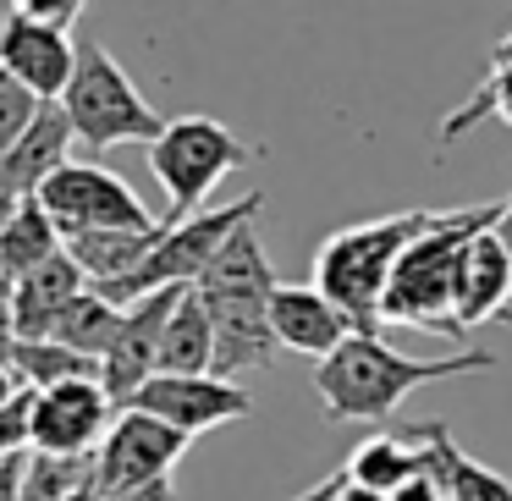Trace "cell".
Listing matches in <instances>:
<instances>
[{"instance_id": "1", "label": "cell", "mask_w": 512, "mask_h": 501, "mask_svg": "<svg viewBox=\"0 0 512 501\" xmlns=\"http://www.w3.org/2000/svg\"><path fill=\"white\" fill-rule=\"evenodd\" d=\"M496 353L490 347H463L446 358H408L386 342L380 331H353L331 358L314 364V391L331 424H386L408 402V391L430 380H457V375H490Z\"/></svg>"}, {"instance_id": "2", "label": "cell", "mask_w": 512, "mask_h": 501, "mask_svg": "<svg viewBox=\"0 0 512 501\" xmlns=\"http://www.w3.org/2000/svg\"><path fill=\"white\" fill-rule=\"evenodd\" d=\"M276 265H270L265 243H259L254 221L237 226L226 248L210 259L193 292L204 298L215 325V375L237 380L243 369H270L281 353L276 331H270V298H276Z\"/></svg>"}, {"instance_id": "3", "label": "cell", "mask_w": 512, "mask_h": 501, "mask_svg": "<svg viewBox=\"0 0 512 501\" xmlns=\"http://www.w3.org/2000/svg\"><path fill=\"white\" fill-rule=\"evenodd\" d=\"M496 221H501V199L468 204V210H435L430 226L402 248L397 270H391L380 320L463 342V325H457V265H463V248L479 232H490Z\"/></svg>"}, {"instance_id": "4", "label": "cell", "mask_w": 512, "mask_h": 501, "mask_svg": "<svg viewBox=\"0 0 512 501\" xmlns=\"http://www.w3.org/2000/svg\"><path fill=\"white\" fill-rule=\"evenodd\" d=\"M435 210H397L380 215V221H353L342 232H331L314 254V287L358 325V331H375L380 309H386V287L391 270H397L402 248L430 226Z\"/></svg>"}, {"instance_id": "5", "label": "cell", "mask_w": 512, "mask_h": 501, "mask_svg": "<svg viewBox=\"0 0 512 501\" xmlns=\"http://www.w3.org/2000/svg\"><path fill=\"white\" fill-rule=\"evenodd\" d=\"M61 111H67L78 144H89L94 155L116 144H155L166 133V116L138 94V83L127 78V67L100 45V39H78V72H72L67 94H61Z\"/></svg>"}, {"instance_id": "6", "label": "cell", "mask_w": 512, "mask_h": 501, "mask_svg": "<svg viewBox=\"0 0 512 501\" xmlns=\"http://www.w3.org/2000/svg\"><path fill=\"white\" fill-rule=\"evenodd\" d=\"M254 160H259V149L243 144V138L226 122H215V116H177V122H166V133L149 144V171H155V182L166 188V204H171L166 221L199 215L204 199H210L232 171L254 166Z\"/></svg>"}, {"instance_id": "7", "label": "cell", "mask_w": 512, "mask_h": 501, "mask_svg": "<svg viewBox=\"0 0 512 501\" xmlns=\"http://www.w3.org/2000/svg\"><path fill=\"white\" fill-rule=\"evenodd\" d=\"M259 210H265V193H243V199L226 204V210H199V215H188V221H166V232H160V243L149 248L144 265H138L127 281L100 287V292L116 303V309H127V303L149 298V292L193 287V281L210 270V259L226 248V237H232L237 226L259 221Z\"/></svg>"}, {"instance_id": "8", "label": "cell", "mask_w": 512, "mask_h": 501, "mask_svg": "<svg viewBox=\"0 0 512 501\" xmlns=\"http://www.w3.org/2000/svg\"><path fill=\"white\" fill-rule=\"evenodd\" d=\"M39 204L56 215V226L67 237L72 232H105V226H138V232H144V226H160L155 215L144 210V199H138L116 171L94 166V160H67V166L39 188Z\"/></svg>"}, {"instance_id": "9", "label": "cell", "mask_w": 512, "mask_h": 501, "mask_svg": "<svg viewBox=\"0 0 512 501\" xmlns=\"http://www.w3.org/2000/svg\"><path fill=\"white\" fill-rule=\"evenodd\" d=\"M193 435L171 430L166 419L144 408H122L116 424L105 430L100 452H94V490L111 496V490H133V485H155V479H171V468L182 463Z\"/></svg>"}, {"instance_id": "10", "label": "cell", "mask_w": 512, "mask_h": 501, "mask_svg": "<svg viewBox=\"0 0 512 501\" xmlns=\"http://www.w3.org/2000/svg\"><path fill=\"white\" fill-rule=\"evenodd\" d=\"M116 402L100 380H61L34 397V452L94 457L105 430L116 424Z\"/></svg>"}, {"instance_id": "11", "label": "cell", "mask_w": 512, "mask_h": 501, "mask_svg": "<svg viewBox=\"0 0 512 501\" xmlns=\"http://www.w3.org/2000/svg\"><path fill=\"white\" fill-rule=\"evenodd\" d=\"M127 408L155 413V419H166L171 430H182V435H204V430H215V424L248 419V413H254V397L226 375H155L133 391Z\"/></svg>"}, {"instance_id": "12", "label": "cell", "mask_w": 512, "mask_h": 501, "mask_svg": "<svg viewBox=\"0 0 512 501\" xmlns=\"http://www.w3.org/2000/svg\"><path fill=\"white\" fill-rule=\"evenodd\" d=\"M177 298H182V287H166V292H149V298L127 303L122 331H116L111 353L100 358V386L111 391L116 408H127L133 391L160 375V342H166V320L177 309Z\"/></svg>"}, {"instance_id": "13", "label": "cell", "mask_w": 512, "mask_h": 501, "mask_svg": "<svg viewBox=\"0 0 512 501\" xmlns=\"http://www.w3.org/2000/svg\"><path fill=\"white\" fill-rule=\"evenodd\" d=\"M0 72H12L17 83H28L50 105L67 94L72 72H78V39L67 28H45L6 12V23H0Z\"/></svg>"}, {"instance_id": "14", "label": "cell", "mask_w": 512, "mask_h": 501, "mask_svg": "<svg viewBox=\"0 0 512 501\" xmlns=\"http://www.w3.org/2000/svg\"><path fill=\"white\" fill-rule=\"evenodd\" d=\"M270 331H276V342L287 347V353H303V358L320 364V358H331L358 325L347 320L314 281L309 287H287V281H281L276 298H270Z\"/></svg>"}, {"instance_id": "15", "label": "cell", "mask_w": 512, "mask_h": 501, "mask_svg": "<svg viewBox=\"0 0 512 501\" xmlns=\"http://www.w3.org/2000/svg\"><path fill=\"white\" fill-rule=\"evenodd\" d=\"M72 138L78 133H72L67 111L50 100L45 111H39V122L0 155V188L12 193V199H39V188L72 160Z\"/></svg>"}, {"instance_id": "16", "label": "cell", "mask_w": 512, "mask_h": 501, "mask_svg": "<svg viewBox=\"0 0 512 501\" xmlns=\"http://www.w3.org/2000/svg\"><path fill=\"white\" fill-rule=\"evenodd\" d=\"M512 303V254L496 243V226L479 232L463 248V265H457V325L479 331L485 320H501Z\"/></svg>"}, {"instance_id": "17", "label": "cell", "mask_w": 512, "mask_h": 501, "mask_svg": "<svg viewBox=\"0 0 512 501\" xmlns=\"http://www.w3.org/2000/svg\"><path fill=\"white\" fill-rule=\"evenodd\" d=\"M89 292V276L78 270L72 254H56L45 259L39 270H28L12 292V320H17V336L23 342H45L50 331L61 325V314L72 309V298Z\"/></svg>"}, {"instance_id": "18", "label": "cell", "mask_w": 512, "mask_h": 501, "mask_svg": "<svg viewBox=\"0 0 512 501\" xmlns=\"http://www.w3.org/2000/svg\"><path fill=\"white\" fill-rule=\"evenodd\" d=\"M408 430H413L408 441H419V452H424V468L441 479L452 501H512V479H501L496 468L474 463V457L452 441V430H446L441 419L408 424Z\"/></svg>"}, {"instance_id": "19", "label": "cell", "mask_w": 512, "mask_h": 501, "mask_svg": "<svg viewBox=\"0 0 512 501\" xmlns=\"http://www.w3.org/2000/svg\"><path fill=\"white\" fill-rule=\"evenodd\" d=\"M160 232H166V221L160 226H105V232H72L67 237V254L78 259V270L89 276V287H116V281H127L138 265L149 259V248L160 243Z\"/></svg>"}, {"instance_id": "20", "label": "cell", "mask_w": 512, "mask_h": 501, "mask_svg": "<svg viewBox=\"0 0 512 501\" xmlns=\"http://www.w3.org/2000/svg\"><path fill=\"white\" fill-rule=\"evenodd\" d=\"M160 375H215V325L193 287H182L160 342Z\"/></svg>"}, {"instance_id": "21", "label": "cell", "mask_w": 512, "mask_h": 501, "mask_svg": "<svg viewBox=\"0 0 512 501\" xmlns=\"http://www.w3.org/2000/svg\"><path fill=\"white\" fill-rule=\"evenodd\" d=\"M67 254V232L56 226V215L45 210L39 199H23L12 210V221L0 226V259L12 265V276L23 281L28 270H39L45 259Z\"/></svg>"}, {"instance_id": "22", "label": "cell", "mask_w": 512, "mask_h": 501, "mask_svg": "<svg viewBox=\"0 0 512 501\" xmlns=\"http://www.w3.org/2000/svg\"><path fill=\"white\" fill-rule=\"evenodd\" d=\"M419 468H424V452H419V441H408V435H369V441L347 457V474H353L358 485L380 490V496H391L397 485H408Z\"/></svg>"}, {"instance_id": "23", "label": "cell", "mask_w": 512, "mask_h": 501, "mask_svg": "<svg viewBox=\"0 0 512 501\" xmlns=\"http://www.w3.org/2000/svg\"><path fill=\"white\" fill-rule=\"evenodd\" d=\"M122 314L127 309H116L100 287H89V292L72 298V309L61 314V325L50 331V342H67V347H78V353H89V358H105L111 342H116V331H122Z\"/></svg>"}, {"instance_id": "24", "label": "cell", "mask_w": 512, "mask_h": 501, "mask_svg": "<svg viewBox=\"0 0 512 501\" xmlns=\"http://www.w3.org/2000/svg\"><path fill=\"white\" fill-rule=\"evenodd\" d=\"M12 369H17V380L34 386V391L61 386V380H100V358L78 353V347H67V342H50V336H45V342H23V347H17Z\"/></svg>"}, {"instance_id": "25", "label": "cell", "mask_w": 512, "mask_h": 501, "mask_svg": "<svg viewBox=\"0 0 512 501\" xmlns=\"http://www.w3.org/2000/svg\"><path fill=\"white\" fill-rule=\"evenodd\" d=\"M479 122H507L512 127V61H490V72L479 78V89L441 122V144L474 133Z\"/></svg>"}, {"instance_id": "26", "label": "cell", "mask_w": 512, "mask_h": 501, "mask_svg": "<svg viewBox=\"0 0 512 501\" xmlns=\"http://www.w3.org/2000/svg\"><path fill=\"white\" fill-rule=\"evenodd\" d=\"M94 485V457H61V452H28L23 468V501H67Z\"/></svg>"}, {"instance_id": "27", "label": "cell", "mask_w": 512, "mask_h": 501, "mask_svg": "<svg viewBox=\"0 0 512 501\" xmlns=\"http://www.w3.org/2000/svg\"><path fill=\"white\" fill-rule=\"evenodd\" d=\"M39 111H45V100L28 83H17L12 72H0V155L39 122Z\"/></svg>"}, {"instance_id": "28", "label": "cell", "mask_w": 512, "mask_h": 501, "mask_svg": "<svg viewBox=\"0 0 512 501\" xmlns=\"http://www.w3.org/2000/svg\"><path fill=\"white\" fill-rule=\"evenodd\" d=\"M34 386H23L6 408H0V457H23L34 452Z\"/></svg>"}, {"instance_id": "29", "label": "cell", "mask_w": 512, "mask_h": 501, "mask_svg": "<svg viewBox=\"0 0 512 501\" xmlns=\"http://www.w3.org/2000/svg\"><path fill=\"white\" fill-rule=\"evenodd\" d=\"M83 6H89V0H12L17 17L45 23V28H67V34H72V23L83 17Z\"/></svg>"}, {"instance_id": "30", "label": "cell", "mask_w": 512, "mask_h": 501, "mask_svg": "<svg viewBox=\"0 0 512 501\" xmlns=\"http://www.w3.org/2000/svg\"><path fill=\"white\" fill-rule=\"evenodd\" d=\"M391 501H452V496H446V485L430 474V468H419V474H413L408 485L391 490Z\"/></svg>"}, {"instance_id": "31", "label": "cell", "mask_w": 512, "mask_h": 501, "mask_svg": "<svg viewBox=\"0 0 512 501\" xmlns=\"http://www.w3.org/2000/svg\"><path fill=\"white\" fill-rule=\"evenodd\" d=\"M23 468H28V452L0 457V501H23Z\"/></svg>"}, {"instance_id": "32", "label": "cell", "mask_w": 512, "mask_h": 501, "mask_svg": "<svg viewBox=\"0 0 512 501\" xmlns=\"http://www.w3.org/2000/svg\"><path fill=\"white\" fill-rule=\"evenodd\" d=\"M100 501H177L171 496V479H155V485H133V490H111Z\"/></svg>"}, {"instance_id": "33", "label": "cell", "mask_w": 512, "mask_h": 501, "mask_svg": "<svg viewBox=\"0 0 512 501\" xmlns=\"http://www.w3.org/2000/svg\"><path fill=\"white\" fill-rule=\"evenodd\" d=\"M17 347H23V336H17V320H12V303H0V364L12 369Z\"/></svg>"}, {"instance_id": "34", "label": "cell", "mask_w": 512, "mask_h": 501, "mask_svg": "<svg viewBox=\"0 0 512 501\" xmlns=\"http://www.w3.org/2000/svg\"><path fill=\"white\" fill-rule=\"evenodd\" d=\"M496 243H501V248H507V254H512V193H507V199H501V221H496Z\"/></svg>"}, {"instance_id": "35", "label": "cell", "mask_w": 512, "mask_h": 501, "mask_svg": "<svg viewBox=\"0 0 512 501\" xmlns=\"http://www.w3.org/2000/svg\"><path fill=\"white\" fill-rule=\"evenodd\" d=\"M17 391H23V380H17V369H6V364H0V408H6V402H12Z\"/></svg>"}, {"instance_id": "36", "label": "cell", "mask_w": 512, "mask_h": 501, "mask_svg": "<svg viewBox=\"0 0 512 501\" xmlns=\"http://www.w3.org/2000/svg\"><path fill=\"white\" fill-rule=\"evenodd\" d=\"M12 292H17V276H12V265L0 259V303H12Z\"/></svg>"}, {"instance_id": "37", "label": "cell", "mask_w": 512, "mask_h": 501, "mask_svg": "<svg viewBox=\"0 0 512 501\" xmlns=\"http://www.w3.org/2000/svg\"><path fill=\"white\" fill-rule=\"evenodd\" d=\"M292 501H331V479H320L314 490H303V496H292Z\"/></svg>"}, {"instance_id": "38", "label": "cell", "mask_w": 512, "mask_h": 501, "mask_svg": "<svg viewBox=\"0 0 512 501\" xmlns=\"http://www.w3.org/2000/svg\"><path fill=\"white\" fill-rule=\"evenodd\" d=\"M17 204H23V199H12V193H6V188H0V226H6V221H12V210H17Z\"/></svg>"}, {"instance_id": "39", "label": "cell", "mask_w": 512, "mask_h": 501, "mask_svg": "<svg viewBox=\"0 0 512 501\" xmlns=\"http://www.w3.org/2000/svg\"><path fill=\"white\" fill-rule=\"evenodd\" d=\"M496 61H512V34H507V39H501V45H496Z\"/></svg>"}, {"instance_id": "40", "label": "cell", "mask_w": 512, "mask_h": 501, "mask_svg": "<svg viewBox=\"0 0 512 501\" xmlns=\"http://www.w3.org/2000/svg\"><path fill=\"white\" fill-rule=\"evenodd\" d=\"M67 501H100V490L89 485V490H78V496H67Z\"/></svg>"}, {"instance_id": "41", "label": "cell", "mask_w": 512, "mask_h": 501, "mask_svg": "<svg viewBox=\"0 0 512 501\" xmlns=\"http://www.w3.org/2000/svg\"><path fill=\"white\" fill-rule=\"evenodd\" d=\"M501 325H512V309H507V314H501Z\"/></svg>"}]
</instances>
